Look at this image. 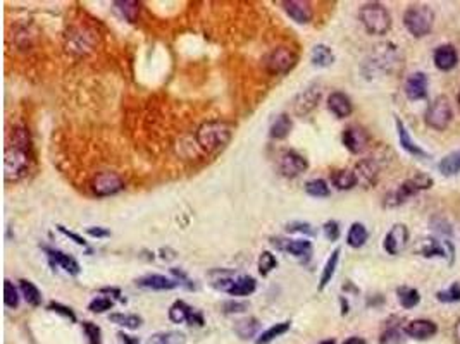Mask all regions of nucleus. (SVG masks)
Here are the masks:
<instances>
[{"label": "nucleus", "instance_id": "nucleus-26", "mask_svg": "<svg viewBox=\"0 0 460 344\" xmlns=\"http://www.w3.org/2000/svg\"><path fill=\"white\" fill-rule=\"evenodd\" d=\"M260 331V322L255 317H245L235 322V332L240 339L247 341V339L255 338Z\"/></svg>", "mask_w": 460, "mask_h": 344}, {"label": "nucleus", "instance_id": "nucleus-49", "mask_svg": "<svg viewBox=\"0 0 460 344\" xmlns=\"http://www.w3.org/2000/svg\"><path fill=\"white\" fill-rule=\"evenodd\" d=\"M322 234L328 241H338L342 229H340V224L336 220H326L324 226H322Z\"/></svg>", "mask_w": 460, "mask_h": 344}, {"label": "nucleus", "instance_id": "nucleus-20", "mask_svg": "<svg viewBox=\"0 0 460 344\" xmlns=\"http://www.w3.org/2000/svg\"><path fill=\"white\" fill-rule=\"evenodd\" d=\"M433 60L434 66H436L440 71H452L459 63V54L457 49L450 43H445V45H440L433 54Z\"/></svg>", "mask_w": 460, "mask_h": 344}, {"label": "nucleus", "instance_id": "nucleus-31", "mask_svg": "<svg viewBox=\"0 0 460 344\" xmlns=\"http://www.w3.org/2000/svg\"><path fill=\"white\" fill-rule=\"evenodd\" d=\"M112 6L121 14L122 19H126L128 23H135L140 16V7H142V3L133 2V0H118V2H114Z\"/></svg>", "mask_w": 460, "mask_h": 344}, {"label": "nucleus", "instance_id": "nucleus-55", "mask_svg": "<svg viewBox=\"0 0 460 344\" xmlns=\"http://www.w3.org/2000/svg\"><path fill=\"white\" fill-rule=\"evenodd\" d=\"M118 339L121 344H140V339L135 336L125 334V332H118Z\"/></svg>", "mask_w": 460, "mask_h": 344}, {"label": "nucleus", "instance_id": "nucleus-39", "mask_svg": "<svg viewBox=\"0 0 460 344\" xmlns=\"http://www.w3.org/2000/svg\"><path fill=\"white\" fill-rule=\"evenodd\" d=\"M306 193L312 198H328L331 190L324 179H310L306 183Z\"/></svg>", "mask_w": 460, "mask_h": 344}, {"label": "nucleus", "instance_id": "nucleus-48", "mask_svg": "<svg viewBox=\"0 0 460 344\" xmlns=\"http://www.w3.org/2000/svg\"><path fill=\"white\" fill-rule=\"evenodd\" d=\"M47 310L49 311H54V313L61 315V317L68 318L70 322H76V315L74 311H72L70 306L63 305V303H57V302H50L49 305H47Z\"/></svg>", "mask_w": 460, "mask_h": 344}, {"label": "nucleus", "instance_id": "nucleus-47", "mask_svg": "<svg viewBox=\"0 0 460 344\" xmlns=\"http://www.w3.org/2000/svg\"><path fill=\"white\" fill-rule=\"evenodd\" d=\"M286 233L303 234V236H314V234H316V229H314L309 222L295 220V222H290L288 226H286Z\"/></svg>", "mask_w": 460, "mask_h": 344}, {"label": "nucleus", "instance_id": "nucleus-23", "mask_svg": "<svg viewBox=\"0 0 460 344\" xmlns=\"http://www.w3.org/2000/svg\"><path fill=\"white\" fill-rule=\"evenodd\" d=\"M328 108L329 112L338 119L349 117V115L354 112L352 100H350V97L345 95L343 92H333L331 95L328 97Z\"/></svg>", "mask_w": 460, "mask_h": 344}, {"label": "nucleus", "instance_id": "nucleus-40", "mask_svg": "<svg viewBox=\"0 0 460 344\" xmlns=\"http://www.w3.org/2000/svg\"><path fill=\"white\" fill-rule=\"evenodd\" d=\"M19 293H21L19 289H17L9 279L3 281V303H6L7 309L16 310L17 306H19V300H21Z\"/></svg>", "mask_w": 460, "mask_h": 344}, {"label": "nucleus", "instance_id": "nucleus-32", "mask_svg": "<svg viewBox=\"0 0 460 344\" xmlns=\"http://www.w3.org/2000/svg\"><path fill=\"white\" fill-rule=\"evenodd\" d=\"M109 320H111L112 324L119 325V327L129 329V331H136V329L142 327L143 324V318L135 313H111L109 315Z\"/></svg>", "mask_w": 460, "mask_h": 344}, {"label": "nucleus", "instance_id": "nucleus-34", "mask_svg": "<svg viewBox=\"0 0 460 344\" xmlns=\"http://www.w3.org/2000/svg\"><path fill=\"white\" fill-rule=\"evenodd\" d=\"M19 291L28 305L31 306L42 305V293H40V289L36 288L31 281H28V279H19Z\"/></svg>", "mask_w": 460, "mask_h": 344}, {"label": "nucleus", "instance_id": "nucleus-58", "mask_svg": "<svg viewBox=\"0 0 460 344\" xmlns=\"http://www.w3.org/2000/svg\"><path fill=\"white\" fill-rule=\"evenodd\" d=\"M454 338H455V343L460 344V318L457 322H455V327H454Z\"/></svg>", "mask_w": 460, "mask_h": 344}, {"label": "nucleus", "instance_id": "nucleus-7", "mask_svg": "<svg viewBox=\"0 0 460 344\" xmlns=\"http://www.w3.org/2000/svg\"><path fill=\"white\" fill-rule=\"evenodd\" d=\"M426 124L429 128L436 129V131H445L450 126L452 119H454V110L448 99L445 95L436 97L426 108Z\"/></svg>", "mask_w": 460, "mask_h": 344}, {"label": "nucleus", "instance_id": "nucleus-42", "mask_svg": "<svg viewBox=\"0 0 460 344\" xmlns=\"http://www.w3.org/2000/svg\"><path fill=\"white\" fill-rule=\"evenodd\" d=\"M421 255L426 256V259H431V256H441V259H445L447 252H445L443 246L440 245V241L431 238V240H425V245H422L421 248Z\"/></svg>", "mask_w": 460, "mask_h": 344}, {"label": "nucleus", "instance_id": "nucleus-35", "mask_svg": "<svg viewBox=\"0 0 460 344\" xmlns=\"http://www.w3.org/2000/svg\"><path fill=\"white\" fill-rule=\"evenodd\" d=\"M367 238L369 233L364 224L354 222L352 226H350L349 234H347V245H349L350 248H362V246L365 245V241H367Z\"/></svg>", "mask_w": 460, "mask_h": 344}, {"label": "nucleus", "instance_id": "nucleus-54", "mask_svg": "<svg viewBox=\"0 0 460 344\" xmlns=\"http://www.w3.org/2000/svg\"><path fill=\"white\" fill-rule=\"evenodd\" d=\"M57 231H59V233H63V234H64V236H68V238H70V240H72V241H74V243H76V245H79V246H83V248H85V246H86V241H85V240H83V238H81V236H79V234H76V233H72V231H70V229H66V227H64V226H61V224H59V226H57Z\"/></svg>", "mask_w": 460, "mask_h": 344}, {"label": "nucleus", "instance_id": "nucleus-22", "mask_svg": "<svg viewBox=\"0 0 460 344\" xmlns=\"http://www.w3.org/2000/svg\"><path fill=\"white\" fill-rule=\"evenodd\" d=\"M43 249H45V253H47V256L50 259V262L56 263L57 267H61L64 272H68L70 275H74V277H76V275H79V272H81V267H79L78 260L72 259L71 255L61 252V249L47 248V246Z\"/></svg>", "mask_w": 460, "mask_h": 344}, {"label": "nucleus", "instance_id": "nucleus-17", "mask_svg": "<svg viewBox=\"0 0 460 344\" xmlns=\"http://www.w3.org/2000/svg\"><path fill=\"white\" fill-rule=\"evenodd\" d=\"M405 334L412 339H418V341H426L431 339L438 332V325L433 320H427V318H418V320H412L405 325Z\"/></svg>", "mask_w": 460, "mask_h": 344}, {"label": "nucleus", "instance_id": "nucleus-43", "mask_svg": "<svg viewBox=\"0 0 460 344\" xmlns=\"http://www.w3.org/2000/svg\"><path fill=\"white\" fill-rule=\"evenodd\" d=\"M405 331L400 327H390L379 338V344H404L405 343Z\"/></svg>", "mask_w": 460, "mask_h": 344}, {"label": "nucleus", "instance_id": "nucleus-60", "mask_svg": "<svg viewBox=\"0 0 460 344\" xmlns=\"http://www.w3.org/2000/svg\"><path fill=\"white\" fill-rule=\"evenodd\" d=\"M457 104H459V110H460V93H459V97H457Z\"/></svg>", "mask_w": 460, "mask_h": 344}, {"label": "nucleus", "instance_id": "nucleus-41", "mask_svg": "<svg viewBox=\"0 0 460 344\" xmlns=\"http://www.w3.org/2000/svg\"><path fill=\"white\" fill-rule=\"evenodd\" d=\"M257 267H259V274L262 277L269 275L278 267L276 255H273L271 252H262L259 256V262H257Z\"/></svg>", "mask_w": 460, "mask_h": 344}, {"label": "nucleus", "instance_id": "nucleus-38", "mask_svg": "<svg viewBox=\"0 0 460 344\" xmlns=\"http://www.w3.org/2000/svg\"><path fill=\"white\" fill-rule=\"evenodd\" d=\"M187 343V336L183 332L168 331V332H157V334L150 336L145 344H184Z\"/></svg>", "mask_w": 460, "mask_h": 344}, {"label": "nucleus", "instance_id": "nucleus-44", "mask_svg": "<svg viewBox=\"0 0 460 344\" xmlns=\"http://www.w3.org/2000/svg\"><path fill=\"white\" fill-rule=\"evenodd\" d=\"M81 327L88 344H102V331H100L99 325L93 324V322H83Z\"/></svg>", "mask_w": 460, "mask_h": 344}, {"label": "nucleus", "instance_id": "nucleus-11", "mask_svg": "<svg viewBox=\"0 0 460 344\" xmlns=\"http://www.w3.org/2000/svg\"><path fill=\"white\" fill-rule=\"evenodd\" d=\"M169 320L175 322V324H184L187 322L188 325H197V327L204 325V317H202L200 311L191 309L183 300H176L169 306Z\"/></svg>", "mask_w": 460, "mask_h": 344}, {"label": "nucleus", "instance_id": "nucleus-1", "mask_svg": "<svg viewBox=\"0 0 460 344\" xmlns=\"http://www.w3.org/2000/svg\"><path fill=\"white\" fill-rule=\"evenodd\" d=\"M33 164V141L30 129L16 124L9 131L3 151V181L7 184L19 183L31 171Z\"/></svg>", "mask_w": 460, "mask_h": 344}, {"label": "nucleus", "instance_id": "nucleus-27", "mask_svg": "<svg viewBox=\"0 0 460 344\" xmlns=\"http://www.w3.org/2000/svg\"><path fill=\"white\" fill-rule=\"evenodd\" d=\"M293 129V121L292 117H290L288 114H280L276 119L273 121V124H271L269 128V136L273 138V140H286V138L290 136V133H292Z\"/></svg>", "mask_w": 460, "mask_h": 344}, {"label": "nucleus", "instance_id": "nucleus-9", "mask_svg": "<svg viewBox=\"0 0 460 344\" xmlns=\"http://www.w3.org/2000/svg\"><path fill=\"white\" fill-rule=\"evenodd\" d=\"M321 97H322L321 86H317V85L307 86L303 92H300L299 95L293 99V102H292L293 114H295L296 117H307V115H309L310 112L317 107L319 102H321Z\"/></svg>", "mask_w": 460, "mask_h": 344}, {"label": "nucleus", "instance_id": "nucleus-59", "mask_svg": "<svg viewBox=\"0 0 460 344\" xmlns=\"http://www.w3.org/2000/svg\"><path fill=\"white\" fill-rule=\"evenodd\" d=\"M321 344H336V341H333V339H328V341H322Z\"/></svg>", "mask_w": 460, "mask_h": 344}, {"label": "nucleus", "instance_id": "nucleus-16", "mask_svg": "<svg viewBox=\"0 0 460 344\" xmlns=\"http://www.w3.org/2000/svg\"><path fill=\"white\" fill-rule=\"evenodd\" d=\"M355 176L360 184H364L365 188H371L378 183L379 179V165L374 158H362L360 162H357L355 165Z\"/></svg>", "mask_w": 460, "mask_h": 344}, {"label": "nucleus", "instance_id": "nucleus-13", "mask_svg": "<svg viewBox=\"0 0 460 344\" xmlns=\"http://www.w3.org/2000/svg\"><path fill=\"white\" fill-rule=\"evenodd\" d=\"M342 141L350 154L358 155L369 147V141H371V138H369V133L365 131L364 128L354 124V126H349V128L343 131Z\"/></svg>", "mask_w": 460, "mask_h": 344}, {"label": "nucleus", "instance_id": "nucleus-53", "mask_svg": "<svg viewBox=\"0 0 460 344\" xmlns=\"http://www.w3.org/2000/svg\"><path fill=\"white\" fill-rule=\"evenodd\" d=\"M86 234L92 238H97V240H100V238L111 236V231L106 229V227H100V226H90V227H86Z\"/></svg>", "mask_w": 460, "mask_h": 344}, {"label": "nucleus", "instance_id": "nucleus-4", "mask_svg": "<svg viewBox=\"0 0 460 344\" xmlns=\"http://www.w3.org/2000/svg\"><path fill=\"white\" fill-rule=\"evenodd\" d=\"M219 277L214 279L211 286L221 293H228L230 296H250L255 293L257 281L252 275H233L230 270H214Z\"/></svg>", "mask_w": 460, "mask_h": 344}, {"label": "nucleus", "instance_id": "nucleus-30", "mask_svg": "<svg viewBox=\"0 0 460 344\" xmlns=\"http://www.w3.org/2000/svg\"><path fill=\"white\" fill-rule=\"evenodd\" d=\"M340 252H342V249L336 248L335 252L329 255V259L326 260L324 269H322V274H321V281H319V291H324L326 286H328L329 282H331V279L335 277L336 267H338V262H340Z\"/></svg>", "mask_w": 460, "mask_h": 344}, {"label": "nucleus", "instance_id": "nucleus-10", "mask_svg": "<svg viewBox=\"0 0 460 344\" xmlns=\"http://www.w3.org/2000/svg\"><path fill=\"white\" fill-rule=\"evenodd\" d=\"M278 169L285 177H299L309 169V161L303 155H300L295 150H285L281 151L280 161H278Z\"/></svg>", "mask_w": 460, "mask_h": 344}, {"label": "nucleus", "instance_id": "nucleus-50", "mask_svg": "<svg viewBox=\"0 0 460 344\" xmlns=\"http://www.w3.org/2000/svg\"><path fill=\"white\" fill-rule=\"evenodd\" d=\"M248 310V303L247 302H238V300H230V302L223 303V311L226 315H233V313H244V311Z\"/></svg>", "mask_w": 460, "mask_h": 344}, {"label": "nucleus", "instance_id": "nucleus-57", "mask_svg": "<svg viewBox=\"0 0 460 344\" xmlns=\"http://www.w3.org/2000/svg\"><path fill=\"white\" fill-rule=\"evenodd\" d=\"M343 344H367V341H365V339H362V338H358V336H352V338L347 339V341Z\"/></svg>", "mask_w": 460, "mask_h": 344}, {"label": "nucleus", "instance_id": "nucleus-21", "mask_svg": "<svg viewBox=\"0 0 460 344\" xmlns=\"http://www.w3.org/2000/svg\"><path fill=\"white\" fill-rule=\"evenodd\" d=\"M274 245L295 259H309L312 255V243L309 240H273Z\"/></svg>", "mask_w": 460, "mask_h": 344}, {"label": "nucleus", "instance_id": "nucleus-2", "mask_svg": "<svg viewBox=\"0 0 460 344\" xmlns=\"http://www.w3.org/2000/svg\"><path fill=\"white\" fill-rule=\"evenodd\" d=\"M231 138H233V126L226 121H219V119L204 122L198 126L197 133H195L197 145L209 155L224 150L230 145Z\"/></svg>", "mask_w": 460, "mask_h": 344}, {"label": "nucleus", "instance_id": "nucleus-28", "mask_svg": "<svg viewBox=\"0 0 460 344\" xmlns=\"http://www.w3.org/2000/svg\"><path fill=\"white\" fill-rule=\"evenodd\" d=\"M331 184L340 191H349L352 190L358 184L357 176H355V171H350V169H340V171H335L331 174Z\"/></svg>", "mask_w": 460, "mask_h": 344}, {"label": "nucleus", "instance_id": "nucleus-52", "mask_svg": "<svg viewBox=\"0 0 460 344\" xmlns=\"http://www.w3.org/2000/svg\"><path fill=\"white\" fill-rule=\"evenodd\" d=\"M412 179L415 181V184H418L419 190H421V191L422 190H429V188L433 186V177L427 176V174H425V172H418L414 177H412Z\"/></svg>", "mask_w": 460, "mask_h": 344}, {"label": "nucleus", "instance_id": "nucleus-15", "mask_svg": "<svg viewBox=\"0 0 460 344\" xmlns=\"http://www.w3.org/2000/svg\"><path fill=\"white\" fill-rule=\"evenodd\" d=\"M419 191H421V190H419V186L415 184V181L411 177V179H407V181H404L402 184H398L397 190L386 195V197H385V206H386V208H393V206L405 204L409 198H412L414 195H418Z\"/></svg>", "mask_w": 460, "mask_h": 344}, {"label": "nucleus", "instance_id": "nucleus-36", "mask_svg": "<svg viewBox=\"0 0 460 344\" xmlns=\"http://www.w3.org/2000/svg\"><path fill=\"white\" fill-rule=\"evenodd\" d=\"M397 296H398V303H400L405 310L414 309V306H418L419 302H421V295H419L418 289L409 288V286H402V288H398Z\"/></svg>", "mask_w": 460, "mask_h": 344}, {"label": "nucleus", "instance_id": "nucleus-3", "mask_svg": "<svg viewBox=\"0 0 460 344\" xmlns=\"http://www.w3.org/2000/svg\"><path fill=\"white\" fill-rule=\"evenodd\" d=\"M358 19L369 35L383 36L390 31L391 16L383 3L367 2L358 9Z\"/></svg>", "mask_w": 460, "mask_h": 344}, {"label": "nucleus", "instance_id": "nucleus-18", "mask_svg": "<svg viewBox=\"0 0 460 344\" xmlns=\"http://www.w3.org/2000/svg\"><path fill=\"white\" fill-rule=\"evenodd\" d=\"M404 92L409 100H422L427 97V76L425 72H412L407 78L404 86Z\"/></svg>", "mask_w": 460, "mask_h": 344}, {"label": "nucleus", "instance_id": "nucleus-25", "mask_svg": "<svg viewBox=\"0 0 460 344\" xmlns=\"http://www.w3.org/2000/svg\"><path fill=\"white\" fill-rule=\"evenodd\" d=\"M395 124H397V131H398V140H400V145L402 148H404L407 154L414 155V157H419V158H427L429 155H427V151L422 150L421 147H419L418 143H415L414 140H412L411 135H409L407 128L404 126V122L400 121V119H395Z\"/></svg>", "mask_w": 460, "mask_h": 344}, {"label": "nucleus", "instance_id": "nucleus-14", "mask_svg": "<svg viewBox=\"0 0 460 344\" xmlns=\"http://www.w3.org/2000/svg\"><path fill=\"white\" fill-rule=\"evenodd\" d=\"M409 243V229L405 224H395L393 227L386 233L385 241H383V248L388 255H398L402 249L407 246Z\"/></svg>", "mask_w": 460, "mask_h": 344}, {"label": "nucleus", "instance_id": "nucleus-45", "mask_svg": "<svg viewBox=\"0 0 460 344\" xmlns=\"http://www.w3.org/2000/svg\"><path fill=\"white\" fill-rule=\"evenodd\" d=\"M438 302L441 303H457L460 302V284L459 282H454L448 289L445 291H438L436 293Z\"/></svg>", "mask_w": 460, "mask_h": 344}, {"label": "nucleus", "instance_id": "nucleus-51", "mask_svg": "<svg viewBox=\"0 0 460 344\" xmlns=\"http://www.w3.org/2000/svg\"><path fill=\"white\" fill-rule=\"evenodd\" d=\"M171 274L175 275V279L180 282V286H184L187 289H195L193 281H191V279L188 277V275L184 274L181 269H171Z\"/></svg>", "mask_w": 460, "mask_h": 344}, {"label": "nucleus", "instance_id": "nucleus-46", "mask_svg": "<svg viewBox=\"0 0 460 344\" xmlns=\"http://www.w3.org/2000/svg\"><path fill=\"white\" fill-rule=\"evenodd\" d=\"M112 306H114V302H112L111 298H107V296H97V298H93L92 302H90L88 310L92 311V313H106Z\"/></svg>", "mask_w": 460, "mask_h": 344}, {"label": "nucleus", "instance_id": "nucleus-5", "mask_svg": "<svg viewBox=\"0 0 460 344\" xmlns=\"http://www.w3.org/2000/svg\"><path fill=\"white\" fill-rule=\"evenodd\" d=\"M296 64H299V54L286 45L274 47L262 57V67L271 76L288 74L296 67Z\"/></svg>", "mask_w": 460, "mask_h": 344}, {"label": "nucleus", "instance_id": "nucleus-37", "mask_svg": "<svg viewBox=\"0 0 460 344\" xmlns=\"http://www.w3.org/2000/svg\"><path fill=\"white\" fill-rule=\"evenodd\" d=\"M438 169L443 176H455L460 172V150L452 151L447 157L441 158V162L438 164Z\"/></svg>", "mask_w": 460, "mask_h": 344}, {"label": "nucleus", "instance_id": "nucleus-19", "mask_svg": "<svg viewBox=\"0 0 460 344\" xmlns=\"http://www.w3.org/2000/svg\"><path fill=\"white\" fill-rule=\"evenodd\" d=\"M136 286L143 289H152V291H171L180 286V282L162 274H148L136 279Z\"/></svg>", "mask_w": 460, "mask_h": 344}, {"label": "nucleus", "instance_id": "nucleus-24", "mask_svg": "<svg viewBox=\"0 0 460 344\" xmlns=\"http://www.w3.org/2000/svg\"><path fill=\"white\" fill-rule=\"evenodd\" d=\"M92 31L85 30V28H76L74 31H71V35H68V40H70V43H68V47L70 49L68 50H72V52H88L90 49L93 47V38H92Z\"/></svg>", "mask_w": 460, "mask_h": 344}, {"label": "nucleus", "instance_id": "nucleus-12", "mask_svg": "<svg viewBox=\"0 0 460 344\" xmlns=\"http://www.w3.org/2000/svg\"><path fill=\"white\" fill-rule=\"evenodd\" d=\"M281 7L290 19L296 24H309L314 17L312 3L307 0H285L281 2Z\"/></svg>", "mask_w": 460, "mask_h": 344}, {"label": "nucleus", "instance_id": "nucleus-33", "mask_svg": "<svg viewBox=\"0 0 460 344\" xmlns=\"http://www.w3.org/2000/svg\"><path fill=\"white\" fill-rule=\"evenodd\" d=\"M290 327H292V322H280V324H274L271 325L269 329H266V331L262 332V334H259V338L255 339V344H269L273 343L274 339L281 338V336L286 334V332L290 331Z\"/></svg>", "mask_w": 460, "mask_h": 344}, {"label": "nucleus", "instance_id": "nucleus-56", "mask_svg": "<svg viewBox=\"0 0 460 344\" xmlns=\"http://www.w3.org/2000/svg\"><path fill=\"white\" fill-rule=\"evenodd\" d=\"M100 293H102V295H112L114 298L122 300L121 298V291H119L118 288H104V289H100Z\"/></svg>", "mask_w": 460, "mask_h": 344}, {"label": "nucleus", "instance_id": "nucleus-6", "mask_svg": "<svg viewBox=\"0 0 460 344\" xmlns=\"http://www.w3.org/2000/svg\"><path fill=\"white\" fill-rule=\"evenodd\" d=\"M434 13L429 6L425 3H415L411 6L404 14V26L415 38H422L433 30Z\"/></svg>", "mask_w": 460, "mask_h": 344}, {"label": "nucleus", "instance_id": "nucleus-8", "mask_svg": "<svg viewBox=\"0 0 460 344\" xmlns=\"http://www.w3.org/2000/svg\"><path fill=\"white\" fill-rule=\"evenodd\" d=\"M126 183L118 172H99L92 177L90 181V190L95 197L106 198V197H114V195L121 193L125 190Z\"/></svg>", "mask_w": 460, "mask_h": 344}, {"label": "nucleus", "instance_id": "nucleus-29", "mask_svg": "<svg viewBox=\"0 0 460 344\" xmlns=\"http://www.w3.org/2000/svg\"><path fill=\"white\" fill-rule=\"evenodd\" d=\"M310 63L316 67H329L335 63V54L324 43H317L314 45L312 52H310Z\"/></svg>", "mask_w": 460, "mask_h": 344}]
</instances>
